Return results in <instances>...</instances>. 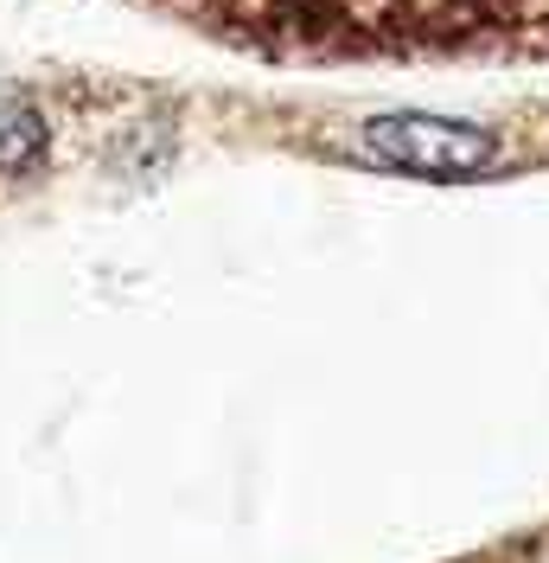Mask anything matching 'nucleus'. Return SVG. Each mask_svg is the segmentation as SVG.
<instances>
[{
  "label": "nucleus",
  "mask_w": 549,
  "mask_h": 563,
  "mask_svg": "<svg viewBox=\"0 0 549 563\" xmlns=\"http://www.w3.org/2000/svg\"><path fill=\"white\" fill-rule=\"evenodd\" d=\"M358 147L396 167V174H422V179H473L498 161V135L480 122H460V115H428V109H390L371 115L358 129Z\"/></svg>",
  "instance_id": "f257e3e1"
},
{
  "label": "nucleus",
  "mask_w": 549,
  "mask_h": 563,
  "mask_svg": "<svg viewBox=\"0 0 549 563\" xmlns=\"http://www.w3.org/2000/svg\"><path fill=\"white\" fill-rule=\"evenodd\" d=\"M45 154V115L26 97L0 90V174H26Z\"/></svg>",
  "instance_id": "f03ea898"
}]
</instances>
